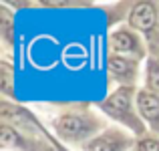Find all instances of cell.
Here are the masks:
<instances>
[{"label": "cell", "mask_w": 159, "mask_h": 151, "mask_svg": "<svg viewBox=\"0 0 159 151\" xmlns=\"http://www.w3.org/2000/svg\"><path fill=\"white\" fill-rule=\"evenodd\" d=\"M131 24L141 30H151L155 24V8L149 2H141L131 12Z\"/></svg>", "instance_id": "cell-1"}, {"label": "cell", "mask_w": 159, "mask_h": 151, "mask_svg": "<svg viewBox=\"0 0 159 151\" xmlns=\"http://www.w3.org/2000/svg\"><path fill=\"white\" fill-rule=\"evenodd\" d=\"M129 101H131V89H119L115 95H111L105 103V109L117 117H123L129 111Z\"/></svg>", "instance_id": "cell-2"}, {"label": "cell", "mask_w": 159, "mask_h": 151, "mask_svg": "<svg viewBox=\"0 0 159 151\" xmlns=\"http://www.w3.org/2000/svg\"><path fill=\"white\" fill-rule=\"evenodd\" d=\"M137 107L145 119H157L159 117V99L151 93H139L137 95Z\"/></svg>", "instance_id": "cell-3"}, {"label": "cell", "mask_w": 159, "mask_h": 151, "mask_svg": "<svg viewBox=\"0 0 159 151\" xmlns=\"http://www.w3.org/2000/svg\"><path fill=\"white\" fill-rule=\"evenodd\" d=\"M58 131L62 133V135H69V137H79L83 135V133L87 131V125L85 121H81L79 117H62L61 121H58Z\"/></svg>", "instance_id": "cell-4"}, {"label": "cell", "mask_w": 159, "mask_h": 151, "mask_svg": "<svg viewBox=\"0 0 159 151\" xmlns=\"http://www.w3.org/2000/svg\"><path fill=\"white\" fill-rule=\"evenodd\" d=\"M111 47L115 50H119V53H129V50H135L137 40L131 32L121 30V32H115V34L111 36Z\"/></svg>", "instance_id": "cell-5"}, {"label": "cell", "mask_w": 159, "mask_h": 151, "mask_svg": "<svg viewBox=\"0 0 159 151\" xmlns=\"http://www.w3.org/2000/svg\"><path fill=\"white\" fill-rule=\"evenodd\" d=\"M109 69H111L117 77H123V75H127L133 66L129 65V61H125V58H121V57H111L109 58Z\"/></svg>", "instance_id": "cell-6"}, {"label": "cell", "mask_w": 159, "mask_h": 151, "mask_svg": "<svg viewBox=\"0 0 159 151\" xmlns=\"http://www.w3.org/2000/svg\"><path fill=\"white\" fill-rule=\"evenodd\" d=\"M0 143H2V147H12V145H18V133L14 131V129L6 127L4 125L2 129H0Z\"/></svg>", "instance_id": "cell-7"}, {"label": "cell", "mask_w": 159, "mask_h": 151, "mask_svg": "<svg viewBox=\"0 0 159 151\" xmlns=\"http://www.w3.org/2000/svg\"><path fill=\"white\" fill-rule=\"evenodd\" d=\"M117 149L119 147H117L115 143H111V141H107V139H95L87 145V151H117Z\"/></svg>", "instance_id": "cell-8"}, {"label": "cell", "mask_w": 159, "mask_h": 151, "mask_svg": "<svg viewBox=\"0 0 159 151\" xmlns=\"http://www.w3.org/2000/svg\"><path fill=\"white\" fill-rule=\"evenodd\" d=\"M149 85H151V89L159 91V66L155 62L149 65Z\"/></svg>", "instance_id": "cell-9"}, {"label": "cell", "mask_w": 159, "mask_h": 151, "mask_svg": "<svg viewBox=\"0 0 159 151\" xmlns=\"http://www.w3.org/2000/svg\"><path fill=\"white\" fill-rule=\"evenodd\" d=\"M2 89H4V93H10L12 91V73H10V69L8 66H2Z\"/></svg>", "instance_id": "cell-10"}, {"label": "cell", "mask_w": 159, "mask_h": 151, "mask_svg": "<svg viewBox=\"0 0 159 151\" xmlns=\"http://www.w3.org/2000/svg\"><path fill=\"white\" fill-rule=\"evenodd\" d=\"M139 151H159V143L151 139H145L139 143Z\"/></svg>", "instance_id": "cell-11"}]
</instances>
